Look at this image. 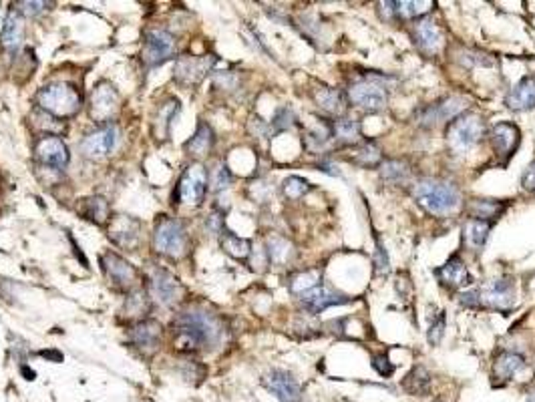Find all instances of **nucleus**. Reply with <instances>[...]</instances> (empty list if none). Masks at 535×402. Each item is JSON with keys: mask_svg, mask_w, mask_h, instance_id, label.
<instances>
[{"mask_svg": "<svg viewBox=\"0 0 535 402\" xmlns=\"http://www.w3.org/2000/svg\"><path fill=\"white\" fill-rule=\"evenodd\" d=\"M24 43V21L19 10H10L2 23L0 45L8 54H17Z\"/></svg>", "mask_w": 535, "mask_h": 402, "instance_id": "obj_20", "label": "nucleus"}, {"mask_svg": "<svg viewBox=\"0 0 535 402\" xmlns=\"http://www.w3.org/2000/svg\"><path fill=\"white\" fill-rule=\"evenodd\" d=\"M215 65V57H179L173 69V77L182 85H195L200 83L211 67Z\"/></svg>", "mask_w": 535, "mask_h": 402, "instance_id": "obj_12", "label": "nucleus"}, {"mask_svg": "<svg viewBox=\"0 0 535 402\" xmlns=\"http://www.w3.org/2000/svg\"><path fill=\"white\" fill-rule=\"evenodd\" d=\"M179 113V101L171 99L169 103H163L159 107V117H157V125H159V137L169 135V127L171 121L175 119V115Z\"/></svg>", "mask_w": 535, "mask_h": 402, "instance_id": "obj_38", "label": "nucleus"}, {"mask_svg": "<svg viewBox=\"0 0 535 402\" xmlns=\"http://www.w3.org/2000/svg\"><path fill=\"white\" fill-rule=\"evenodd\" d=\"M485 137V125L477 115H461L457 117L447 131V141L453 151L467 153L477 147Z\"/></svg>", "mask_w": 535, "mask_h": 402, "instance_id": "obj_5", "label": "nucleus"}, {"mask_svg": "<svg viewBox=\"0 0 535 402\" xmlns=\"http://www.w3.org/2000/svg\"><path fill=\"white\" fill-rule=\"evenodd\" d=\"M519 129L513 123H497L491 131V145L499 157H512L519 145Z\"/></svg>", "mask_w": 535, "mask_h": 402, "instance_id": "obj_22", "label": "nucleus"}, {"mask_svg": "<svg viewBox=\"0 0 535 402\" xmlns=\"http://www.w3.org/2000/svg\"><path fill=\"white\" fill-rule=\"evenodd\" d=\"M525 368V360L523 356L513 354V352H505V354L497 356L495 364H493V376L499 380H509L515 376L519 370Z\"/></svg>", "mask_w": 535, "mask_h": 402, "instance_id": "obj_26", "label": "nucleus"}, {"mask_svg": "<svg viewBox=\"0 0 535 402\" xmlns=\"http://www.w3.org/2000/svg\"><path fill=\"white\" fill-rule=\"evenodd\" d=\"M266 388L278 399L280 402H302V390L298 380L294 379L290 372L284 370H272L264 379Z\"/></svg>", "mask_w": 535, "mask_h": 402, "instance_id": "obj_16", "label": "nucleus"}, {"mask_svg": "<svg viewBox=\"0 0 535 402\" xmlns=\"http://www.w3.org/2000/svg\"><path fill=\"white\" fill-rule=\"evenodd\" d=\"M208 169L200 163H193L184 171L179 185H177V195L179 201L186 205H202L206 199V191H208Z\"/></svg>", "mask_w": 535, "mask_h": 402, "instance_id": "obj_7", "label": "nucleus"}, {"mask_svg": "<svg viewBox=\"0 0 535 402\" xmlns=\"http://www.w3.org/2000/svg\"><path fill=\"white\" fill-rule=\"evenodd\" d=\"M521 185L525 191H535V163L525 167V171L521 175Z\"/></svg>", "mask_w": 535, "mask_h": 402, "instance_id": "obj_49", "label": "nucleus"}, {"mask_svg": "<svg viewBox=\"0 0 535 402\" xmlns=\"http://www.w3.org/2000/svg\"><path fill=\"white\" fill-rule=\"evenodd\" d=\"M467 109V99L463 97H449L441 103L429 107L422 111L420 115V125L422 127H435L442 121H449V119H457L461 117V113Z\"/></svg>", "mask_w": 535, "mask_h": 402, "instance_id": "obj_18", "label": "nucleus"}, {"mask_svg": "<svg viewBox=\"0 0 535 402\" xmlns=\"http://www.w3.org/2000/svg\"><path fill=\"white\" fill-rule=\"evenodd\" d=\"M109 237L119 248L135 252L141 243V221L131 215H119L109 228Z\"/></svg>", "mask_w": 535, "mask_h": 402, "instance_id": "obj_15", "label": "nucleus"}, {"mask_svg": "<svg viewBox=\"0 0 535 402\" xmlns=\"http://www.w3.org/2000/svg\"><path fill=\"white\" fill-rule=\"evenodd\" d=\"M119 111V93L113 85L99 83L91 95V117L99 123H107Z\"/></svg>", "mask_w": 535, "mask_h": 402, "instance_id": "obj_14", "label": "nucleus"}, {"mask_svg": "<svg viewBox=\"0 0 535 402\" xmlns=\"http://www.w3.org/2000/svg\"><path fill=\"white\" fill-rule=\"evenodd\" d=\"M206 225L210 228V232H213V234H222L224 219H222V215H217V213H211L210 217H208V221H206Z\"/></svg>", "mask_w": 535, "mask_h": 402, "instance_id": "obj_50", "label": "nucleus"}, {"mask_svg": "<svg viewBox=\"0 0 535 402\" xmlns=\"http://www.w3.org/2000/svg\"><path fill=\"white\" fill-rule=\"evenodd\" d=\"M147 294L143 290H135L127 298V312L129 314H143L147 310Z\"/></svg>", "mask_w": 535, "mask_h": 402, "instance_id": "obj_43", "label": "nucleus"}, {"mask_svg": "<svg viewBox=\"0 0 535 402\" xmlns=\"http://www.w3.org/2000/svg\"><path fill=\"white\" fill-rule=\"evenodd\" d=\"M213 131H211L210 125H206V123H202L200 127H197V131L193 133V137L186 143V149L189 155H195V157H204V155H208L211 151V147H213Z\"/></svg>", "mask_w": 535, "mask_h": 402, "instance_id": "obj_27", "label": "nucleus"}, {"mask_svg": "<svg viewBox=\"0 0 535 402\" xmlns=\"http://www.w3.org/2000/svg\"><path fill=\"white\" fill-rule=\"evenodd\" d=\"M349 101L362 111H380L387 107V89L376 81H360L349 89Z\"/></svg>", "mask_w": 535, "mask_h": 402, "instance_id": "obj_9", "label": "nucleus"}, {"mask_svg": "<svg viewBox=\"0 0 535 402\" xmlns=\"http://www.w3.org/2000/svg\"><path fill=\"white\" fill-rule=\"evenodd\" d=\"M224 322L210 312H184L173 320L175 344L187 350H208L224 342Z\"/></svg>", "mask_w": 535, "mask_h": 402, "instance_id": "obj_1", "label": "nucleus"}, {"mask_svg": "<svg viewBox=\"0 0 535 402\" xmlns=\"http://www.w3.org/2000/svg\"><path fill=\"white\" fill-rule=\"evenodd\" d=\"M374 265H376L378 274H385L389 270V256H387V250H385V245L378 237H376V250H374Z\"/></svg>", "mask_w": 535, "mask_h": 402, "instance_id": "obj_45", "label": "nucleus"}, {"mask_svg": "<svg viewBox=\"0 0 535 402\" xmlns=\"http://www.w3.org/2000/svg\"><path fill=\"white\" fill-rule=\"evenodd\" d=\"M222 250L235 260H246L252 254V243L246 237L235 236L232 232H224L222 234Z\"/></svg>", "mask_w": 535, "mask_h": 402, "instance_id": "obj_28", "label": "nucleus"}, {"mask_svg": "<svg viewBox=\"0 0 535 402\" xmlns=\"http://www.w3.org/2000/svg\"><path fill=\"white\" fill-rule=\"evenodd\" d=\"M294 121H296V115L288 109V107H282L276 111V117H274V127L282 131V129H288V127H292L294 125Z\"/></svg>", "mask_w": 535, "mask_h": 402, "instance_id": "obj_44", "label": "nucleus"}, {"mask_svg": "<svg viewBox=\"0 0 535 402\" xmlns=\"http://www.w3.org/2000/svg\"><path fill=\"white\" fill-rule=\"evenodd\" d=\"M413 37L417 41V45L420 47V50L429 52V54H435L442 45V32L441 28L437 26L435 21L431 19H420L413 26Z\"/></svg>", "mask_w": 535, "mask_h": 402, "instance_id": "obj_23", "label": "nucleus"}, {"mask_svg": "<svg viewBox=\"0 0 535 402\" xmlns=\"http://www.w3.org/2000/svg\"><path fill=\"white\" fill-rule=\"evenodd\" d=\"M119 141V129L113 123H107L99 129H95L93 133H89L83 141H81V151L85 157L91 159H101L105 155H109L115 149Z\"/></svg>", "mask_w": 535, "mask_h": 402, "instance_id": "obj_11", "label": "nucleus"}, {"mask_svg": "<svg viewBox=\"0 0 535 402\" xmlns=\"http://www.w3.org/2000/svg\"><path fill=\"white\" fill-rule=\"evenodd\" d=\"M316 103L328 115H340L344 111V97L336 89H320L316 93Z\"/></svg>", "mask_w": 535, "mask_h": 402, "instance_id": "obj_33", "label": "nucleus"}, {"mask_svg": "<svg viewBox=\"0 0 535 402\" xmlns=\"http://www.w3.org/2000/svg\"><path fill=\"white\" fill-rule=\"evenodd\" d=\"M35 157L39 159L41 165L48 167L52 171H63L70 161L67 143L63 141L61 137H55V135H47V137H43L41 141L37 143Z\"/></svg>", "mask_w": 535, "mask_h": 402, "instance_id": "obj_10", "label": "nucleus"}, {"mask_svg": "<svg viewBox=\"0 0 535 402\" xmlns=\"http://www.w3.org/2000/svg\"><path fill=\"white\" fill-rule=\"evenodd\" d=\"M175 48H177V43L171 32H167L163 28H153V30L145 32L141 59L147 67H159L175 54Z\"/></svg>", "mask_w": 535, "mask_h": 402, "instance_id": "obj_6", "label": "nucleus"}, {"mask_svg": "<svg viewBox=\"0 0 535 402\" xmlns=\"http://www.w3.org/2000/svg\"><path fill=\"white\" fill-rule=\"evenodd\" d=\"M489 232H491V223L483 219H469L465 225V241L473 250H483V245L487 243Z\"/></svg>", "mask_w": 535, "mask_h": 402, "instance_id": "obj_29", "label": "nucleus"}, {"mask_svg": "<svg viewBox=\"0 0 535 402\" xmlns=\"http://www.w3.org/2000/svg\"><path fill=\"white\" fill-rule=\"evenodd\" d=\"M380 175L385 181L389 183H402L407 177H409V167L402 161H396V159H391V161H385L380 165Z\"/></svg>", "mask_w": 535, "mask_h": 402, "instance_id": "obj_37", "label": "nucleus"}, {"mask_svg": "<svg viewBox=\"0 0 535 402\" xmlns=\"http://www.w3.org/2000/svg\"><path fill=\"white\" fill-rule=\"evenodd\" d=\"M208 177H210L211 190L213 191L228 190L230 183H232V173H230V169L226 165H222V163H217L211 171H208Z\"/></svg>", "mask_w": 535, "mask_h": 402, "instance_id": "obj_40", "label": "nucleus"}, {"mask_svg": "<svg viewBox=\"0 0 535 402\" xmlns=\"http://www.w3.org/2000/svg\"><path fill=\"white\" fill-rule=\"evenodd\" d=\"M349 159L352 161V163H356V165L374 167L380 163L382 153H380V149H378V147H374L373 143H367V145L358 147L354 153H350Z\"/></svg>", "mask_w": 535, "mask_h": 402, "instance_id": "obj_34", "label": "nucleus"}, {"mask_svg": "<svg viewBox=\"0 0 535 402\" xmlns=\"http://www.w3.org/2000/svg\"><path fill=\"white\" fill-rule=\"evenodd\" d=\"M332 137L342 145H354L360 139V127L352 119H338L332 125Z\"/></svg>", "mask_w": 535, "mask_h": 402, "instance_id": "obj_31", "label": "nucleus"}, {"mask_svg": "<svg viewBox=\"0 0 535 402\" xmlns=\"http://www.w3.org/2000/svg\"><path fill=\"white\" fill-rule=\"evenodd\" d=\"M415 197L433 215H447L459 208V191L455 185L437 179H422L415 185Z\"/></svg>", "mask_w": 535, "mask_h": 402, "instance_id": "obj_3", "label": "nucleus"}, {"mask_svg": "<svg viewBox=\"0 0 535 402\" xmlns=\"http://www.w3.org/2000/svg\"><path fill=\"white\" fill-rule=\"evenodd\" d=\"M129 342L143 354H151L157 350L162 340V324L155 320H141L127 332Z\"/></svg>", "mask_w": 535, "mask_h": 402, "instance_id": "obj_17", "label": "nucleus"}, {"mask_svg": "<svg viewBox=\"0 0 535 402\" xmlns=\"http://www.w3.org/2000/svg\"><path fill=\"white\" fill-rule=\"evenodd\" d=\"M17 6H21L19 8V12H23L26 17H37V14H41L43 10H45V2H19Z\"/></svg>", "mask_w": 535, "mask_h": 402, "instance_id": "obj_48", "label": "nucleus"}, {"mask_svg": "<svg viewBox=\"0 0 535 402\" xmlns=\"http://www.w3.org/2000/svg\"><path fill=\"white\" fill-rule=\"evenodd\" d=\"M101 265L109 278V282L117 288H125V290H131L135 282H137V270L133 263L117 256L113 252H107L101 260Z\"/></svg>", "mask_w": 535, "mask_h": 402, "instance_id": "obj_13", "label": "nucleus"}, {"mask_svg": "<svg viewBox=\"0 0 535 402\" xmlns=\"http://www.w3.org/2000/svg\"><path fill=\"white\" fill-rule=\"evenodd\" d=\"M429 386H431V379H429V372L422 368V366H415L405 380H402V388L413 394V396H422L429 392Z\"/></svg>", "mask_w": 535, "mask_h": 402, "instance_id": "obj_30", "label": "nucleus"}, {"mask_svg": "<svg viewBox=\"0 0 535 402\" xmlns=\"http://www.w3.org/2000/svg\"><path fill=\"white\" fill-rule=\"evenodd\" d=\"M459 300H461V304H465V306H479V294H477V292H463V294L459 296Z\"/></svg>", "mask_w": 535, "mask_h": 402, "instance_id": "obj_51", "label": "nucleus"}, {"mask_svg": "<svg viewBox=\"0 0 535 402\" xmlns=\"http://www.w3.org/2000/svg\"><path fill=\"white\" fill-rule=\"evenodd\" d=\"M316 285H320V272L316 270H308V272H300L292 278V284H290V290L296 294V296H302L306 292L314 290Z\"/></svg>", "mask_w": 535, "mask_h": 402, "instance_id": "obj_35", "label": "nucleus"}, {"mask_svg": "<svg viewBox=\"0 0 535 402\" xmlns=\"http://www.w3.org/2000/svg\"><path fill=\"white\" fill-rule=\"evenodd\" d=\"M149 292L153 300L165 308L175 306L184 296V288L179 284V280L165 268H153L149 276Z\"/></svg>", "mask_w": 535, "mask_h": 402, "instance_id": "obj_8", "label": "nucleus"}, {"mask_svg": "<svg viewBox=\"0 0 535 402\" xmlns=\"http://www.w3.org/2000/svg\"><path fill=\"white\" fill-rule=\"evenodd\" d=\"M433 2H415V0H402L395 2V12L400 19H419L422 14H427L431 10Z\"/></svg>", "mask_w": 535, "mask_h": 402, "instance_id": "obj_36", "label": "nucleus"}, {"mask_svg": "<svg viewBox=\"0 0 535 402\" xmlns=\"http://www.w3.org/2000/svg\"><path fill=\"white\" fill-rule=\"evenodd\" d=\"M505 105L512 111H529L535 109V79L523 77L505 97Z\"/></svg>", "mask_w": 535, "mask_h": 402, "instance_id": "obj_24", "label": "nucleus"}, {"mask_svg": "<svg viewBox=\"0 0 535 402\" xmlns=\"http://www.w3.org/2000/svg\"><path fill=\"white\" fill-rule=\"evenodd\" d=\"M300 300H302V304L310 312H314V314H318V312H322L326 308L330 306H338V304H347L349 302V298L344 296V294H338V292H334L332 288H328V285H316L314 290H310V292H306L300 296Z\"/></svg>", "mask_w": 535, "mask_h": 402, "instance_id": "obj_21", "label": "nucleus"}, {"mask_svg": "<svg viewBox=\"0 0 535 402\" xmlns=\"http://www.w3.org/2000/svg\"><path fill=\"white\" fill-rule=\"evenodd\" d=\"M442 334H445V316H442V312H439L437 320H435V322L431 324V328H429V342H431L433 346L439 344Z\"/></svg>", "mask_w": 535, "mask_h": 402, "instance_id": "obj_46", "label": "nucleus"}, {"mask_svg": "<svg viewBox=\"0 0 535 402\" xmlns=\"http://www.w3.org/2000/svg\"><path fill=\"white\" fill-rule=\"evenodd\" d=\"M320 169H322L324 173H328V175H334V177H338V175H340V171H336V167L332 165V163H328V161L320 163Z\"/></svg>", "mask_w": 535, "mask_h": 402, "instance_id": "obj_52", "label": "nucleus"}, {"mask_svg": "<svg viewBox=\"0 0 535 402\" xmlns=\"http://www.w3.org/2000/svg\"><path fill=\"white\" fill-rule=\"evenodd\" d=\"M268 258L272 263H276V265H284V263H288L290 258H292V254H294V248H292V243L288 241V239H284V237L280 236H270L268 237Z\"/></svg>", "mask_w": 535, "mask_h": 402, "instance_id": "obj_32", "label": "nucleus"}, {"mask_svg": "<svg viewBox=\"0 0 535 402\" xmlns=\"http://www.w3.org/2000/svg\"><path fill=\"white\" fill-rule=\"evenodd\" d=\"M373 368L380 374V376H391L393 374V364L389 362V356L387 354H378L373 358Z\"/></svg>", "mask_w": 535, "mask_h": 402, "instance_id": "obj_47", "label": "nucleus"}, {"mask_svg": "<svg viewBox=\"0 0 535 402\" xmlns=\"http://www.w3.org/2000/svg\"><path fill=\"white\" fill-rule=\"evenodd\" d=\"M282 191H284V195L288 199H300L302 195H306L310 191V183L306 179H302V177H298V175H292V177L284 179Z\"/></svg>", "mask_w": 535, "mask_h": 402, "instance_id": "obj_39", "label": "nucleus"}, {"mask_svg": "<svg viewBox=\"0 0 535 402\" xmlns=\"http://www.w3.org/2000/svg\"><path fill=\"white\" fill-rule=\"evenodd\" d=\"M37 103L43 111H47L48 115L65 119L79 113L83 99H81V93L69 83H50L39 91Z\"/></svg>", "mask_w": 535, "mask_h": 402, "instance_id": "obj_4", "label": "nucleus"}, {"mask_svg": "<svg viewBox=\"0 0 535 402\" xmlns=\"http://www.w3.org/2000/svg\"><path fill=\"white\" fill-rule=\"evenodd\" d=\"M153 248L169 260H182L189 252V234L186 225L169 215H162L153 230Z\"/></svg>", "mask_w": 535, "mask_h": 402, "instance_id": "obj_2", "label": "nucleus"}, {"mask_svg": "<svg viewBox=\"0 0 535 402\" xmlns=\"http://www.w3.org/2000/svg\"><path fill=\"white\" fill-rule=\"evenodd\" d=\"M87 205H89V210H87V217L89 219H93L97 223H103L105 219H107V213H109V205H107V201L105 199H101V197H91V199H87Z\"/></svg>", "mask_w": 535, "mask_h": 402, "instance_id": "obj_42", "label": "nucleus"}, {"mask_svg": "<svg viewBox=\"0 0 535 402\" xmlns=\"http://www.w3.org/2000/svg\"><path fill=\"white\" fill-rule=\"evenodd\" d=\"M529 402H535V392H532V394H529Z\"/></svg>", "mask_w": 535, "mask_h": 402, "instance_id": "obj_53", "label": "nucleus"}, {"mask_svg": "<svg viewBox=\"0 0 535 402\" xmlns=\"http://www.w3.org/2000/svg\"><path fill=\"white\" fill-rule=\"evenodd\" d=\"M435 276L442 285H447L451 290H461L471 282V274H469L465 263L461 261V258H451L435 272Z\"/></svg>", "mask_w": 535, "mask_h": 402, "instance_id": "obj_25", "label": "nucleus"}, {"mask_svg": "<svg viewBox=\"0 0 535 402\" xmlns=\"http://www.w3.org/2000/svg\"><path fill=\"white\" fill-rule=\"evenodd\" d=\"M501 210H503L501 203H497V201H483V199H477L471 205V212L475 213V217L483 219V221H487V217H497L501 213Z\"/></svg>", "mask_w": 535, "mask_h": 402, "instance_id": "obj_41", "label": "nucleus"}, {"mask_svg": "<svg viewBox=\"0 0 535 402\" xmlns=\"http://www.w3.org/2000/svg\"><path fill=\"white\" fill-rule=\"evenodd\" d=\"M479 306L509 310L513 306V284L509 280H493L483 285L479 292Z\"/></svg>", "mask_w": 535, "mask_h": 402, "instance_id": "obj_19", "label": "nucleus"}]
</instances>
